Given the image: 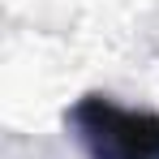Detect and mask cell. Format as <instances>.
Listing matches in <instances>:
<instances>
[{"mask_svg":"<svg viewBox=\"0 0 159 159\" xmlns=\"http://www.w3.org/2000/svg\"><path fill=\"white\" fill-rule=\"evenodd\" d=\"M69 125L90 159H159V112L125 107L112 95H82Z\"/></svg>","mask_w":159,"mask_h":159,"instance_id":"1","label":"cell"}]
</instances>
